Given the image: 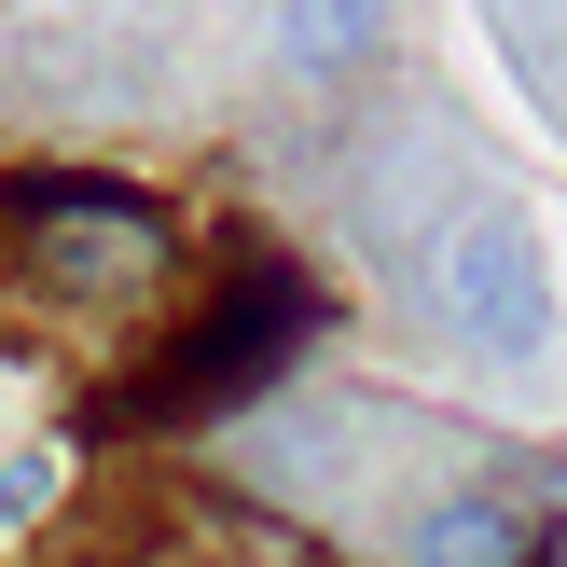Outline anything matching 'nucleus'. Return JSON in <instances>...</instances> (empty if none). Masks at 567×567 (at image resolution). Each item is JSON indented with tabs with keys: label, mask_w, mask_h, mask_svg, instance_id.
Listing matches in <instances>:
<instances>
[{
	"label": "nucleus",
	"mask_w": 567,
	"mask_h": 567,
	"mask_svg": "<svg viewBox=\"0 0 567 567\" xmlns=\"http://www.w3.org/2000/svg\"><path fill=\"white\" fill-rule=\"evenodd\" d=\"M0 221H14V249L55 277V305H138L181 264L166 208L138 181H111V166H28V181H0Z\"/></svg>",
	"instance_id": "f257e3e1"
},
{
	"label": "nucleus",
	"mask_w": 567,
	"mask_h": 567,
	"mask_svg": "<svg viewBox=\"0 0 567 567\" xmlns=\"http://www.w3.org/2000/svg\"><path fill=\"white\" fill-rule=\"evenodd\" d=\"M430 305H443V332L457 347H485V360H540L554 347V264H540V221L513 208V194H471L457 221L430 236Z\"/></svg>",
	"instance_id": "f03ea898"
},
{
	"label": "nucleus",
	"mask_w": 567,
	"mask_h": 567,
	"mask_svg": "<svg viewBox=\"0 0 567 567\" xmlns=\"http://www.w3.org/2000/svg\"><path fill=\"white\" fill-rule=\"evenodd\" d=\"M540 554V498L513 485H443L388 526V567H526Z\"/></svg>",
	"instance_id": "7ed1b4c3"
},
{
	"label": "nucleus",
	"mask_w": 567,
	"mask_h": 567,
	"mask_svg": "<svg viewBox=\"0 0 567 567\" xmlns=\"http://www.w3.org/2000/svg\"><path fill=\"white\" fill-rule=\"evenodd\" d=\"M388 55V0H277V70L291 83H347Z\"/></svg>",
	"instance_id": "20e7f679"
}]
</instances>
